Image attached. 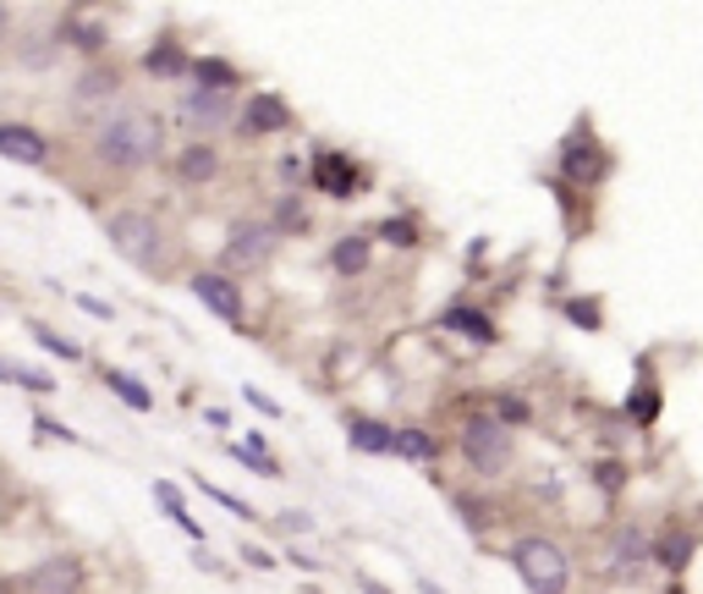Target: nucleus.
I'll return each instance as SVG.
<instances>
[{"label": "nucleus", "instance_id": "0eeeda50", "mask_svg": "<svg viewBox=\"0 0 703 594\" xmlns=\"http://www.w3.org/2000/svg\"><path fill=\"white\" fill-rule=\"evenodd\" d=\"M649 561H654V545H649V534H643V529H615V534H610L604 572H615V578H638Z\"/></svg>", "mask_w": 703, "mask_h": 594}, {"label": "nucleus", "instance_id": "20e7f679", "mask_svg": "<svg viewBox=\"0 0 703 594\" xmlns=\"http://www.w3.org/2000/svg\"><path fill=\"white\" fill-rule=\"evenodd\" d=\"M561 172H566L572 182H583V188L604 182V172H610V154H604V143H599L588 127H577V132L566 138V149H561Z\"/></svg>", "mask_w": 703, "mask_h": 594}, {"label": "nucleus", "instance_id": "a878e982", "mask_svg": "<svg viewBox=\"0 0 703 594\" xmlns=\"http://www.w3.org/2000/svg\"><path fill=\"white\" fill-rule=\"evenodd\" d=\"M188 61H182V50H170V45H159V50H149V72L154 77H170V72H182Z\"/></svg>", "mask_w": 703, "mask_h": 594}, {"label": "nucleus", "instance_id": "f8f14e48", "mask_svg": "<svg viewBox=\"0 0 703 594\" xmlns=\"http://www.w3.org/2000/svg\"><path fill=\"white\" fill-rule=\"evenodd\" d=\"M346 441H352V452L385 457V452L396 446V430H385V424H374V418H352V424H346Z\"/></svg>", "mask_w": 703, "mask_h": 594}, {"label": "nucleus", "instance_id": "2eb2a0df", "mask_svg": "<svg viewBox=\"0 0 703 594\" xmlns=\"http://www.w3.org/2000/svg\"><path fill=\"white\" fill-rule=\"evenodd\" d=\"M439 325H446V330H462L468 342H495V325H489L484 314H473V308H446V314H439Z\"/></svg>", "mask_w": 703, "mask_h": 594}, {"label": "nucleus", "instance_id": "f03ea898", "mask_svg": "<svg viewBox=\"0 0 703 594\" xmlns=\"http://www.w3.org/2000/svg\"><path fill=\"white\" fill-rule=\"evenodd\" d=\"M511 567H516V578L534 589V594H566V572H572V561H566V551L555 545V540H516L511 545Z\"/></svg>", "mask_w": 703, "mask_h": 594}, {"label": "nucleus", "instance_id": "f3484780", "mask_svg": "<svg viewBox=\"0 0 703 594\" xmlns=\"http://www.w3.org/2000/svg\"><path fill=\"white\" fill-rule=\"evenodd\" d=\"M154 501L165 506V518H170L176 529H188L193 540H204V529H199V523L188 518V506H182V490H176V484H165V479H159V484H154Z\"/></svg>", "mask_w": 703, "mask_h": 594}, {"label": "nucleus", "instance_id": "412c9836", "mask_svg": "<svg viewBox=\"0 0 703 594\" xmlns=\"http://www.w3.org/2000/svg\"><path fill=\"white\" fill-rule=\"evenodd\" d=\"M193 72H199V89H220V94L237 89V72H231L226 61H199Z\"/></svg>", "mask_w": 703, "mask_h": 594}, {"label": "nucleus", "instance_id": "6e6552de", "mask_svg": "<svg viewBox=\"0 0 703 594\" xmlns=\"http://www.w3.org/2000/svg\"><path fill=\"white\" fill-rule=\"evenodd\" d=\"M176 116H182L188 127H220V122L231 116V94H220V89H193V94H182Z\"/></svg>", "mask_w": 703, "mask_h": 594}, {"label": "nucleus", "instance_id": "4468645a", "mask_svg": "<svg viewBox=\"0 0 703 594\" xmlns=\"http://www.w3.org/2000/svg\"><path fill=\"white\" fill-rule=\"evenodd\" d=\"M292 122V111H286V100H276V94H258L253 105H247V132H281Z\"/></svg>", "mask_w": 703, "mask_h": 594}, {"label": "nucleus", "instance_id": "39448f33", "mask_svg": "<svg viewBox=\"0 0 703 594\" xmlns=\"http://www.w3.org/2000/svg\"><path fill=\"white\" fill-rule=\"evenodd\" d=\"M270 253H276V226L242 220V226H231V237H226V270H258Z\"/></svg>", "mask_w": 703, "mask_h": 594}, {"label": "nucleus", "instance_id": "9d476101", "mask_svg": "<svg viewBox=\"0 0 703 594\" xmlns=\"http://www.w3.org/2000/svg\"><path fill=\"white\" fill-rule=\"evenodd\" d=\"M193 292H199V303H204L209 314H220L226 325H242V292H237L226 276H199Z\"/></svg>", "mask_w": 703, "mask_h": 594}, {"label": "nucleus", "instance_id": "423d86ee", "mask_svg": "<svg viewBox=\"0 0 703 594\" xmlns=\"http://www.w3.org/2000/svg\"><path fill=\"white\" fill-rule=\"evenodd\" d=\"M111 242L127 253L132 265H154V253H159V226L149 215H111Z\"/></svg>", "mask_w": 703, "mask_h": 594}, {"label": "nucleus", "instance_id": "7c9ffc66", "mask_svg": "<svg viewBox=\"0 0 703 594\" xmlns=\"http://www.w3.org/2000/svg\"><path fill=\"white\" fill-rule=\"evenodd\" d=\"M632 413H638V418H649V413H654V391H649V386L632 396Z\"/></svg>", "mask_w": 703, "mask_h": 594}, {"label": "nucleus", "instance_id": "393cba45", "mask_svg": "<svg viewBox=\"0 0 703 594\" xmlns=\"http://www.w3.org/2000/svg\"><path fill=\"white\" fill-rule=\"evenodd\" d=\"M237 457H242V463H253V473H264V479H276V473H281V468H276V457H270V452H264L258 441H247V446H237Z\"/></svg>", "mask_w": 703, "mask_h": 594}, {"label": "nucleus", "instance_id": "c756f323", "mask_svg": "<svg viewBox=\"0 0 703 594\" xmlns=\"http://www.w3.org/2000/svg\"><path fill=\"white\" fill-rule=\"evenodd\" d=\"M247 402H253L258 413H270V418H281V402H276V396H264L258 386H247Z\"/></svg>", "mask_w": 703, "mask_h": 594}, {"label": "nucleus", "instance_id": "4be33fe9", "mask_svg": "<svg viewBox=\"0 0 703 594\" xmlns=\"http://www.w3.org/2000/svg\"><path fill=\"white\" fill-rule=\"evenodd\" d=\"M654 556H660L665 567H687V556H692V540H687V534H665V540L654 545Z\"/></svg>", "mask_w": 703, "mask_h": 594}, {"label": "nucleus", "instance_id": "aec40b11", "mask_svg": "<svg viewBox=\"0 0 703 594\" xmlns=\"http://www.w3.org/2000/svg\"><path fill=\"white\" fill-rule=\"evenodd\" d=\"M105 380H111V391H116V396H122L127 407H138V413H149V407H154V396H149V391H143V386H138L132 375H122V369H111Z\"/></svg>", "mask_w": 703, "mask_h": 594}, {"label": "nucleus", "instance_id": "c85d7f7f", "mask_svg": "<svg viewBox=\"0 0 703 594\" xmlns=\"http://www.w3.org/2000/svg\"><path fill=\"white\" fill-rule=\"evenodd\" d=\"M281 226H286V231H303V226H308V215L297 210V199H286V204H281Z\"/></svg>", "mask_w": 703, "mask_h": 594}, {"label": "nucleus", "instance_id": "f704fd0d", "mask_svg": "<svg viewBox=\"0 0 703 594\" xmlns=\"http://www.w3.org/2000/svg\"><path fill=\"white\" fill-rule=\"evenodd\" d=\"M423 594H446V589H434V583H429V578H423Z\"/></svg>", "mask_w": 703, "mask_h": 594}, {"label": "nucleus", "instance_id": "b1692460", "mask_svg": "<svg viewBox=\"0 0 703 594\" xmlns=\"http://www.w3.org/2000/svg\"><path fill=\"white\" fill-rule=\"evenodd\" d=\"M34 336H39V347H44V353H55V358H66V364H77V358H82V347H77V342H66V336H55V330H44V325H39Z\"/></svg>", "mask_w": 703, "mask_h": 594}, {"label": "nucleus", "instance_id": "473e14b6", "mask_svg": "<svg viewBox=\"0 0 703 594\" xmlns=\"http://www.w3.org/2000/svg\"><path fill=\"white\" fill-rule=\"evenodd\" d=\"M500 413H506V418H527V407H522L516 396H506V402H500Z\"/></svg>", "mask_w": 703, "mask_h": 594}, {"label": "nucleus", "instance_id": "a211bd4d", "mask_svg": "<svg viewBox=\"0 0 703 594\" xmlns=\"http://www.w3.org/2000/svg\"><path fill=\"white\" fill-rule=\"evenodd\" d=\"M330 265H335L341 276H358V270L369 265V237H341L335 253H330Z\"/></svg>", "mask_w": 703, "mask_h": 594}, {"label": "nucleus", "instance_id": "c9c22d12", "mask_svg": "<svg viewBox=\"0 0 703 594\" xmlns=\"http://www.w3.org/2000/svg\"><path fill=\"white\" fill-rule=\"evenodd\" d=\"M0 594H7V583H0Z\"/></svg>", "mask_w": 703, "mask_h": 594}, {"label": "nucleus", "instance_id": "ddd939ff", "mask_svg": "<svg viewBox=\"0 0 703 594\" xmlns=\"http://www.w3.org/2000/svg\"><path fill=\"white\" fill-rule=\"evenodd\" d=\"M314 188H324V193H352V188H358V172H352V160H341V154H319V160H314Z\"/></svg>", "mask_w": 703, "mask_h": 594}, {"label": "nucleus", "instance_id": "cd10ccee", "mask_svg": "<svg viewBox=\"0 0 703 594\" xmlns=\"http://www.w3.org/2000/svg\"><path fill=\"white\" fill-rule=\"evenodd\" d=\"M72 39H77V45H88V50H100V45H105V34H100L94 23H72Z\"/></svg>", "mask_w": 703, "mask_h": 594}, {"label": "nucleus", "instance_id": "9b49d317", "mask_svg": "<svg viewBox=\"0 0 703 594\" xmlns=\"http://www.w3.org/2000/svg\"><path fill=\"white\" fill-rule=\"evenodd\" d=\"M44 138L34 132V127H0V160H17V165H44Z\"/></svg>", "mask_w": 703, "mask_h": 594}, {"label": "nucleus", "instance_id": "7ed1b4c3", "mask_svg": "<svg viewBox=\"0 0 703 594\" xmlns=\"http://www.w3.org/2000/svg\"><path fill=\"white\" fill-rule=\"evenodd\" d=\"M511 430L500 418H473L468 430H462V457H468V468L478 473V479H500L506 468H511Z\"/></svg>", "mask_w": 703, "mask_h": 594}, {"label": "nucleus", "instance_id": "5701e85b", "mask_svg": "<svg viewBox=\"0 0 703 594\" xmlns=\"http://www.w3.org/2000/svg\"><path fill=\"white\" fill-rule=\"evenodd\" d=\"M0 380H12V386H23V391H50V386H55L50 375H39V369H17V364H0Z\"/></svg>", "mask_w": 703, "mask_h": 594}, {"label": "nucleus", "instance_id": "1a4fd4ad", "mask_svg": "<svg viewBox=\"0 0 703 594\" xmlns=\"http://www.w3.org/2000/svg\"><path fill=\"white\" fill-rule=\"evenodd\" d=\"M82 589V567L72 556H50L44 567H34L28 578V594H77Z\"/></svg>", "mask_w": 703, "mask_h": 594}, {"label": "nucleus", "instance_id": "72a5a7b5", "mask_svg": "<svg viewBox=\"0 0 703 594\" xmlns=\"http://www.w3.org/2000/svg\"><path fill=\"white\" fill-rule=\"evenodd\" d=\"M363 589H369V594H391V589H385V583H374V578H363Z\"/></svg>", "mask_w": 703, "mask_h": 594}, {"label": "nucleus", "instance_id": "2f4dec72", "mask_svg": "<svg viewBox=\"0 0 703 594\" xmlns=\"http://www.w3.org/2000/svg\"><path fill=\"white\" fill-rule=\"evenodd\" d=\"M77 308H88V314H100V319H111V308H105L100 298H77Z\"/></svg>", "mask_w": 703, "mask_h": 594}, {"label": "nucleus", "instance_id": "f257e3e1", "mask_svg": "<svg viewBox=\"0 0 703 594\" xmlns=\"http://www.w3.org/2000/svg\"><path fill=\"white\" fill-rule=\"evenodd\" d=\"M159 143H165V127H159L154 111H122L100 132V154L111 165H149L159 154Z\"/></svg>", "mask_w": 703, "mask_h": 594}, {"label": "nucleus", "instance_id": "dca6fc26", "mask_svg": "<svg viewBox=\"0 0 703 594\" xmlns=\"http://www.w3.org/2000/svg\"><path fill=\"white\" fill-rule=\"evenodd\" d=\"M396 457H407V463H434L439 457V441L429 435V430H396V446H391Z\"/></svg>", "mask_w": 703, "mask_h": 594}, {"label": "nucleus", "instance_id": "6ab92c4d", "mask_svg": "<svg viewBox=\"0 0 703 594\" xmlns=\"http://www.w3.org/2000/svg\"><path fill=\"white\" fill-rule=\"evenodd\" d=\"M176 172H182L188 182H209L220 172V160H215V149H188L182 160H176Z\"/></svg>", "mask_w": 703, "mask_h": 594}, {"label": "nucleus", "instance_id": "bb28decb", "mask_svg": "<svg viewBox=\"0 0 703 594\" xmlns=\"http://www.w3.org/2000/svg\"><path fill=\"white\" fill-rule=\"evenodd\" d=\"M204 495H209V501H220L226 513H237V518H258V513H253V506H247L242 495H231V490H220V484H204Z\"/></svg>", "mask_w": 703, "mask_h": 594}]
</instances>
